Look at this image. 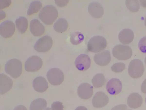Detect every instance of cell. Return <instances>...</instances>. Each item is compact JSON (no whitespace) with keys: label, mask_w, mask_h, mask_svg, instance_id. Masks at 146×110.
Masks as SVG:
<instances>
[{"label":"cell","mask_w":146,"mask_h":110,"mask_svg":"<svg viewBox=\"0 0 146 110\" xmlns=\"http://www.w3.org/2000/svg\"><path fill=\"white\" fill-rule=\"evenodd\" d=\"M111 110H132L128 108L125 104H120L116 105L112 108Z\"/></svg>","instance_id":"cell-32"},{"label":"cell","mask_w":146,"mask_h":110,"mask_svg":"<svg viewBox=\"0 0 146 110\" xmlns=\"http://www.w3.org/2000/svg\"><path fill=\"white\" fill-rule=\"evenodd\" d=\"M5 70L6 72L13 78H17L22 74V63L18 59H11L8 60L5 64Z\"/></svg>","instance_id":"cell-2"},{"label":"cell","mask_w":146,"mask_h":110,"mask_svg":"<svg viewBox=\"0 0 146 110\" xmlns=\"http://www.w3.org/2000/svg\"><path fill=\"white\" fill-rule=\"evenodd\" d=\"M47 105V102L44 99L38 98L31 102L29 110H42L46 107Z\"/></svg>","instance_id":"cell-22"},{"label":"cell","mask_w":146,"mask_h":110,"mask_svg":"<svg viewBox=\"0 0 146 110\" xmlns=\"http://www.w3.org/2000/svg\"><path fill=\"white\" fill-rule=\"evenodd\" d=\"M16 27L21 34L24 33L28 27V21L26 17L21 16L16 19L15 21Z\"/></svg>","instance_id":"cell-23"},{"label":"cell","mask_w":146,"mask_h":110,"mask_svg":"<svg viewBox=\"0 0 146 110\" xmlns=\"http://www.w3.org/2000/svg\"><path fill=\"white\" fill-rule=\"evenodd\" d=\"M43 64L42 59L37 56L29 58L25 64V70L27 72H36L40 69Z\"/></svg>","instance_id":"cell-8"},{"label":"cell","mask_w":146,"mask_h":110,"mask_svg":"<svg viewBox=\"0 0 146 110\" xmlns=\"http://www.w3.org/2000/svg\"><path fill=\"white\" fill-rule=\"evenodd\" d=\"M93 87L87 83L81 84L77 89L78 96L83 99H88L90 98L93 94Z\"/></svg>","instance_id":"cell-12"},{"label":"cell","mask_w":146,"mask_h":110,"mask_svg":"<svg viewBox=\"0 0 146 110\" xmlns=\"http://www.w3.org/2000/svg\"><path fill=\"white\" fill-rule=\"evenodd\" d=\"M53 44L52 38L48 35L40 38L35 43L34 49L38 52H46L51 48Z\"/></svg>","instance_id":"cell-7"},{"label":"cell","mask_w":146,"mask_h":110,"mask_svg":"<svg viewBox=\"0 0 146 110\" xmlns=\"http://www.w3.org/2000/svg\"><path fill=\"white\" fill-rule=\"evenodd\" d=\"M74 64L76 68L80 71H85L90 67L91 59L88 55L81 54L75 59Z\"/></svg>","instance_id":"cell-11"},{"label":"cell","mask_w":146,"mask_h":110,"mask_svg":"<svg viewBox=\"0 0 146 110\" xmlns=\"http://www.w3.org/2000/svg\"><path fill=\"white\" fill-rule=\"evenodd\" d=\"M15 31V24L11 20H5L0 25V34L3 38H7L11 37Z\"/></svg>","instance_id":"cell-9"},{"label":"cell","mask_w":146,"mask_h":110,"mask_svg":"<svg viewBox=\"0 0 146 110\" xmlns=\"http://www.w3.org/2000/svg\"><path fill=\"white\" fill-rule=\"evenodd\" d=\"M13 81L11 79L3 74H0V94H4L8 92L12 87Z\"/></svg>","instance_id":"cell-17"},{"label":"cell","mask_w":146,"mask_h":110,"mask_svg":"<svg viewBox=\"0 0 146 110\" xmlns=\"http://www.w3.org/2000/svg\"><path fill=\"white\" fill-rule=\"evenodd\" d=\"M13 110H27V109L24 105H19L15 107Z\"/></svg>","instance_id":"cell-35"},{"label":"cell","mask_w":146,"mask_h":110,"mask_svg":"<svg viewBox=\"0 0 146 110\" xmlns=\"http://www.w3.org/2000/svg\"><path fill=\"white\" fill-rule=\"evenodd\" d=\"M145 25L146 26V15L145 19Z\"/></svg>","instance_id":"cell-40"},{"label":"cell","mask_w":146,"mask_h":110,"mask_svg":"<svg viewBox=\"0 0 146 110\" xmlns=\"http://www.w3.org/2000/svg\"><path fill=\"white\" fill-rule=\"evenodd\" d=\"M84 39V35L80 32H73L70 34V42L73 45H76L80 44L83 41Z\"/></svg>","instance_id":"cell-25"},{"label":"cell","mask_w":146,"mask_h":110,"mask_svg":"<svg viewBox=\"0 0 146 110\" xmlns=\"http://www.w3.org/2000/svg\"><path fill=\"white\" fill-rule=\"evenodd\" d=\"M111 56L108 50H105L96 54L94 57L95 62L100 66H106L110 62Z\"/></svg>","instance_id":"cell-13"},{"label":"cell","mask_w":146,"mask_h":110,"mask_svg":"<svg viewBox=\"0 0 146 110\" xmlns=\"http://www.w3.org/2000/svg\"><path fill=\"white\" fill-rule=\"evenodd\" d=\"M88 11L91 15L95 18L101 17L104 13L103 6L100 3L96 2H93L89 3Z\"/></svg>","instance_id":"cell-15"},{"label":"cell","mask_w":146,"mask_h":110,"mask_svg":"<svg viewBox=\"0 0 146 110\" xmlns=\"http://www.w3.org/2000/svg\"><path fill=\"white\" fill-rule=\"evenodd\" d=\"M11 3L10 0H0V9H1L8 7Z\"/></svg>","instance_id":"cell-31"},{"label":"cell","mask_w":146,"mask_h":110,"mask_svg":"<svg viewBox=\"0 0 146 110\" xmlns=\"http://www.w3.org/2000/svg\"><path fill=\"white\" fill-rule=\"evenodd\" d=\"M106 80L104 75L98 73L95 75L92 80L93 86L95 88H100L105 84Z\"/></svg>","instance_id":"cell-24"},{"label":"cell","mask_w":146,"mask_h":110,"mask_svg":"<svg viewBox=\"0 0 146 110\" xmlns=\"http://www.w3.org/2000/svg\"><path fill=\"white\" fill-rule=\"evenodd\" d=\"M112 52L114 57L120 60L129 59L132 54V49L129 46L121 44L115 46L112 50Z\"/></svg>","instance_id":"cell-5"},{"label":"cell","mask_w":146,"mask_h":110,"mask_svg":"<svg viewBox=\"0 0 146 110\" xmlns=\"http://www.w3.org/2000/svg\"><path fill=\"white\" fill-rule=\"evenodd\" d=\"M68 24L67 20L64 18L58 19L54 23L53 25L54 29L59 33L65 32L67 29Z\"/></svg>","instance_id":"cell-21"},{"label":"cell","mask_w":146,"mask_h":110,"mask_svg":"<svg viewBox=\"0 0 146 110\" xmlns=\"http://www.w3.org/2000/svg\"><path fill=\"white\" fill-rule=\"evenodd\" d=\"M64 108L62 103L58 101L53 102L51 105L52 110H64Z\"/></svg>","instance_id":"cell-30"},{"label":"cell","mask_w":146,"mask_h":110,"mask_svg":"<svg viewBox=\"0 0 146 110\" xmlns=\"http://www.w3.org/2000/svg\"><path fill=\"white\" fill-rule=\"evenodd\" d=\"M75 110H88L85 107L83 106H79L77 107Z\"/></svg>","instance_id":"cell-37"},{"label":"cell","mask_w":146,"mask_h":110,"mask_svg":"<svg viewBox=\"0 0 146 110\" xmlns=\"http://www.w3.org/2000/svg\"><path fill=\"white\" fill-rule=\"evenodd\" d=\"M30 30L34 36H40L45 32V28L43 25L37 19L35 18L32 19L30 24Z\"/></svg>","instance_id":"cell-16"},{"label":"cell","mask_w":146,"mask_h":110,"mask_svg":"<svg viewBox=\"0 0 146 110\" xmlns=\"http://www.w3.org/2000/svg\"><path fill=\"white\" fill-rule=\"evenodd\" d=\"M46 76L49 82L54 85H59L64 80V74L59 68H53L49 69L46 74Z\"/></svg>","instance_id":"cell-6"},{"label":"cell","mask_w":146,"mask_h":110,"mask_svg":"<svg viewBox=\"0 0 146 110\" xmlns=\"http://www.w3.org/2000/svg\"><path fill=\"white\" fill-rule=\"evenodd\" d=\"M33 86L35 91L40 93H43L48 88V82L42 76H39L35 78L33 82Z\"/></svg>","instance_id":"cell-18"},{"label":"cell","mask_w":146,"mask_h":110,"mask_svg":"<svg viewBox=\"0 0 146 110\" xmlns=\"http://www.w3.org/2000/svg\"><path fill=\"white\" fill-rule=\"evenodd\" d=\"M134 37V34L131 29L128 28L122 30L118 34V39L119 41L124 44H128L133 40Z\"/></svg>","instance_id":"cell-19"},{"label":"cell","mask_w":146,"mask_h":110,"mask_svg":"<svg viewBox=\"0 0 146 110\" xmlns=\"http://www.w3.org/2000/svg\"><path fill=\"white\" fill-rule=\"evenodd\" d=\"M141 5L144 7H146V0H139Z\"/></svg>","instance_id":"cell-38"},{"label":"cell","mask_w":146,"mask_h":110,"mask_svg":"<svg viewBox=\"0 0 146 110\" xmlns=\"http://www.w3.org/2000/svg\"><path fill=\"white\" fill-rule=\"evenodd\" d=\"M42 6L41 2L39 1H35L31 2L29 7L27 14L31 15L37 12Z\"/></svg>","instance_id":"cell-26"},{"label":"cell","mask_w":146,"mask_h":110,"mask_svg":"<svg viewBox=\"0 0 146 110\" xmlns=\"http://www.w3.org/2000/svg\"><path fill=\"white\" fill-rule=\"evenodd\" d=\"M125 3L127 7L131 12H137L139 9V4L137 0H126Z\"/></svg>","instance_id":"cell-27"},{"label":"cell","mask_w":146,"mask_h":110,"mask_svg":"<svg viewBox=\"0 0 146 110\" xmlns=\"http://www.w3.org/2000/svg\"><path fill=\"white\" fill-rule=\"evenodd\" d=\"M107 45V40L104 37L100 35L95 36L89 41L87 49L92 52H100L106 47Z\"/></svg>","instance_id":"cell-3"},{"label":"cell","mask_w":146,"mask_h":110,"mask_svg":"<svg viewBox=\"0 0 146 110\" xmlns=\"http://www.w3.org/2000/svg\"><path fill=\"white\" fill-rule=\"evenodd\" d=\"M58 15V10L53 5L44 6L38 14V17L43 23L47 25L52 24Z\"/></svg>","instance_id":"cell-1"},{"label":"cell","mask_w":146,"mask_h":110,"mask_svg":"<svg viewBox=\"0 0 146 110\" xmlns=\"http://www.w3.org/2000/svg\"><path fill=\"white\" fill-rule=\"evenodd\" d=\"M125 68V64L123 62H119L113 64L111 67V70L116 73H119L122 72Z\"/></svg>","instance_id":"cell-28"},{"label":"cell","mask_w":146,"mask_h":110,"mask_svg":"<svg viewBox=\"0 0 146 110\" xmlns=\"http://www.w3.org/2000/svg\"><path fill=\"white\" fill-rule=\"evenodd\" d=\"M69 1L68 0H55V3L58 6L62 7L65 6L68 3Z\"/></svg>","instance_id":"cell-33"},{"label":"cell","mask_w":146,"mask_h":110,"mask_svg":"<svg viewBox=\"0 0 146 110\" xmlns=\"http://www.w3.org/2000/svg\"><path fill=\"white\" fill-rule=\"evenodd\" d=\"M5 16V13L3 11H0V20H1L4 19Z\"/></svg>","instance_id":"cell-36"},{"label":"cell","mask_w":146,"mask_h":110,"mask_svg":"<svg viewBox=\"0 0 146 110\" xmlns=\"http://www.w3.org/2000/svg\"><path fill=\"white\" fill-rule=\"evenodd\" d=\"M44 110H52L49 107H47Z\"/></svg>","instance_id":"cell-39"},{"label":"cell","mask_w":146,"mask_h":110,"mask_svg":"<svg viewBox=\"0 0 146 110\" xmlns=\"http://www.w3.org/2000/svg\"><path fill=\"white\" fill-rule=\"evenodd\" d=\"M145 68L142 61L139 59H135L130 62L128 68L129 75L133 78L140 77L143 74Z\"/></svg>","instance_id":"cell-4"},{"label":"cell","mask_w":146,"mask_h":110,"mask_svg":"<svg viewBox=\"0 0 146 110\" xmlns=\"http://www.w3.org/2000/svg\"><path fill=\"white\" fill-rule=\"evenodd\" d=\"M144 62H145V65H146V56L145 57V60H144Z\"/></svg>","instance_id":"cell-41"},{"label":"cell","mask_w":146,"mask_h":110,"mask_svg":"<svg viewBox=\"0 0 146 110\" xmlns=\"http://www.w3.org/2000/svg\"><path fill=\"white\" fill-rule=\"evenodd\" d=\"M141 90L144 93H146V78L143 81L141 87Z\"/></svg>","instance_id":"cell-34"},{"label":"cell","mask_w":146,"mask_h":110,"mask_svg":"<svg viewBox=\"0 0 146 110\" xmlns=\"http://www.w3.org/2000/svg\"><path fill=\"white\" fill-rule=\"evenodd\" d=\"M109 98L104 93L100 91L94 95L92 100L93 106L96 108H101L108 103Z\"/></svg>","instance_id":"cell-14"},{"label":"cell","mask_w":146,"mask_h":110,"mask_svg":"<svg viewBox=\"0 0 146 110\" xmlns=\"http://www.w3.org/2000/svg\"><path fill=\"white\" fill-rule=\"evenodd\" d=\"M138 46L141 52L146 53V36L143 37L140 40Z\"/></svg>","instance_id":"cell-29"},{"label":"cell","mask_w":146,"mask_h":110,"mask_svg":"<svg viewBox=\"0 0 146 110\" xmlns=\"http://www.w3.org/2000/svg\"><path fill=\"white\" fill-rule=\"evenodd\" d=\"M145 103H146V97L145 99Z\"/></svg>","instance_id":"cell-42"},{"label":"cell","mask_w":146,"mask_h":110,"mask_svg":"<svg viewBox=\"0 0 146 110\" xmlns=\"http://www.w3.org/2000/svg\"><path fill=\"white\" fill-rule=\"evenodd\" d=\"M122 88V84L118 79L113 78L108 81L106 85L107 90L110 94L115 95L121 91Z\"/></svg>","instance_id":"cell-10"},{"label":"cell","mask_w":146,"mask_h":110,"mask_svg":"<svg viewBox=\"0 0 146 110\" xmlns=\"http://www.w3.org/2000/svg\"><path fill=\"white\" fill-rule=\"evenodd\" d=\"M143 103V98L138 93H131L127 99V104L131 108L136 109L140 107Z\"/></svg>","instance_id":"cell-20"}]
</instances>
